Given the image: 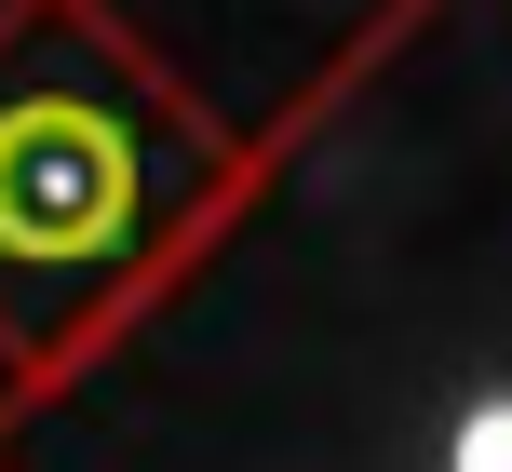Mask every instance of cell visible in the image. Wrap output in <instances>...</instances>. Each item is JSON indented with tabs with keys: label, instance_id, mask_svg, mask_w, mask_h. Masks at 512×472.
I'll use <instances>...</instances> for the list:
<instances>
[{
	"label": "cell",
	"instance_id": "6da1fadb",
	"mask_svg": "<svg viewBox=\"0 0 512 472\" xmlns=\"http://www.w3.org/2000/svg\"><path fill=\"white\" fill-rule=\"evenodd\" d=\"M203 176V122L122 54L95 0L0 14V338L14 351L81 338L203 203Z\"/></svg>",
	"mask_w": 512,
	"mask_h": 472
}]
</instances>
